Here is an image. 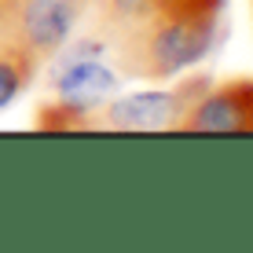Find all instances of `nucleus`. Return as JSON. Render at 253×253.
<instances>
[{
	"label": "nucleus",
	"instance_id": "nucleus-7",
	"mask_svg": "<svg viewBox=\"0 0 253 253\" xmlns=\"http://www.w3.org/2000/svg\"><path fill=\"white\" fill-rule=\"evenodd\" d=\"M84 4H88V0H84Z\"/></svg>",
	"mask_w": 253,
	"mask_h": 253
},
{
	"label": "nucleus",
	"instance_id": "nucleus-4",
	"mask_svg": "<svg viewBox=\"0 0 253 253\" xmlns=\"http://www.w3.org/2000/svg\"><path fill=\"white\" fill-rule=\"evenodd\" d=\"M180 132L209 136H253V81L209 84L206 95L191 107Z\"/></svg>",
	"mask_w": 253,
	"mask_h": 253
},
{
	"label": "nucleus",
	"instance_id": "nucleus-5",
	"mask_svg": "<svg viewBox=\"0 0 253 253\" xmlns=\"http://www.w3.org/2000/svg\"><path fill=\"white\" fill-rule=\"evenodd\" d=\"M114 88H118V70L95 63V55L66 59L63 74L55 77V92L66 103H77V107H95L103 95H110Z\"/></svg>",
	"mask_w": 253,
	"mask_h": 253
},
{
	"label": "nucleus",
	"instance_id": "nucleus-3",
	"mask_svg": "<svg viewBox=\"0 0 253 253\" xmlns=\"http://www.w3.org/2000/svg\"><path fill=\"white\" fill-rule=\"evenodd\" d=\"M81 11L84 0H0V37L44 63L63 51Z\"/></svg>",
	"mask_w": 253,
	"mask_h": 253
},
{
	"label": "nucleus",
	"instance_id": "nucleus-2",
	"mask_svg": "<svg viewBox=\"0 0 253 253\" xmlns=\"http://www.w3.org/2000/svg\"><path fill=\"white\" fill-rule=\"evenodd\" d=\"M209 88V77H187L176 88L165 92H139L125 99L95 103L88 107L92 128H121V132H180L184 118Z\"/></svg>",
	"mask_w": 253,
	"mask_h": 253
},
{
	"label": "nucleus",
	"instance_id": "nucleus-1",
	"mask_svg": "<svg viewBox=\"0 0 253 253\" xmlns=\"http://www.w3.org/2000/svg\"><path fill=\"white\" fill-rule=\"evenodd\" d=\"M228 0H95L99 41L132 81H172L213 51Z\"/></svg>",
	"mask_w": 253,
	"mask_h": 253
},
{
	"label": "nucleus",
	"instance_id": "nucleus-6",
	"mask_svg": "<svg viewBox=\"0 0 253 253\" xmlns=\"http://www.w3.org/2000/svg\"><path fill=\"white\" fill-rule=\"evenodd\" d=\"M37 70H41L37 55H30L26 48L0 37V110L11 107V103L30 88V81L37 77Z\"/></svg>",
	"mask_w": 253,
	"mask_h": 253
}]
</instances>
